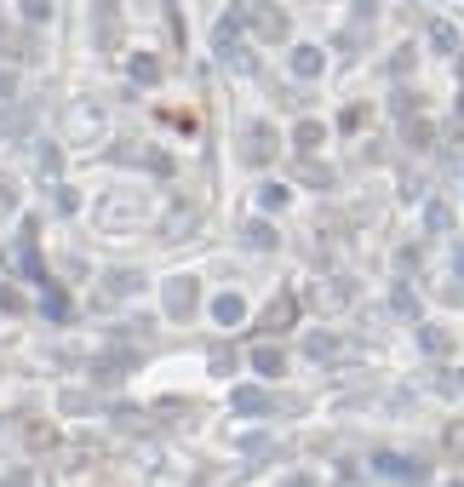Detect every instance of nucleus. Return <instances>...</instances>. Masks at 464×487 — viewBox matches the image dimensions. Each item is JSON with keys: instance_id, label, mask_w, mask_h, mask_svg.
<instances>
[{"instance_id": "423d86ee", "label": "nucleus", "mask_w": 464, "mask_h": 487, "mask_svg": "<svg viewBox=\"0 0 464 487\" xmlns=\"http://www.w3.org/2000/svg\"><path fill=\"white\" fill-rule=\"evenodd\" d=\"M459 121H464V87H459Z\"/></svg>"}, {"instance_id": "0eeeda50", "label": "nucleus", "mask_w": 464, "mask_h": 487, "mask_svg": "<svg viewBox=\"0 0 464 487\" xmlns=\"http://www.w3.org/2000/svg\"><path fill=\"white\" fill-rule=\"evenodd\" d=\"M448 487H464V482H448Z\"/></svg>"}, {"instance_id": "39448f33", "label": "nucleus", "mask_w": 464, "mask_h": 487, "mask_svg": "<svg viewBox=\"0 0 464 487\" xmlns=\"http://www.w3.org/2000/svg\"><path fill=\"white\" fill-rule=\"evenodd\" d=\"M453 270H459V281H464V241L453 247Z\"/></svg>"}, {"instance_id": "20e7f679", "label": "nucleus", "mask_w": 464, "mask_h": 487, "mask_svg": "<svg viewBox=\"0 0 464 487\" xmlns=\"http://www.w3.org/2000/svg\"><path fill=\"white\" fill-rule=\"evenodd\" d=\"M425 218H430V229H436V236H441V229H453V213H448V206H441V201L430 206V213H425Z\"/></svg>"}, {"instance_id": "7ed1b4c3", "label": "nucleus", "mask_w": 464, "mask_h": 487, "mask_svg": "<svg viewBox=\"0 0 464 487\" xmlns=\"http://www.w3.org/2000/svg\"><path fill=\"white\" fill-rule=\"evenodd\" d=\"M441 441H448V459H459V464H464V418H453V425H448V436H441Z\"/></svg>"}, {"instance_id": "f257e3e1", "label": "nucleus", "mask_w": 464, "mask_h": 487, "mask_svg": "<svg viewBox=\"0 0 464 487\" xmlns=\"http://www.w3.org/2000/svg\"><path fill=\"white\" fill-rule=\"evenodd\" d=\"M378 464H385V476H402V482H430V471H425V464H413V459H395V453H385Z\"/></svg>"}, {"instance_id": "f03ea898", "label": "nucleus", "mask_w": 464, "mask_h": 487, "mask_svg": "<svg viewBox=\"0 0 464 487\" xmlns=\"http://www.w3.org/2000/svg\"><path fill=\"white\" fill-rule=\"evenodd\" d=\"M430 40H436V47L448 52V58H459V29L448 24V17H436V24H430Z\"/></svg>"}]
</instances>
